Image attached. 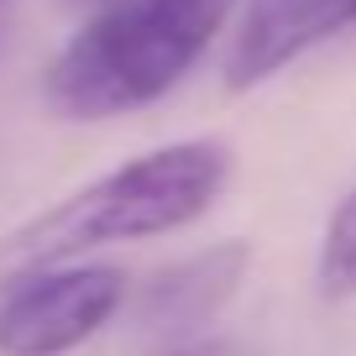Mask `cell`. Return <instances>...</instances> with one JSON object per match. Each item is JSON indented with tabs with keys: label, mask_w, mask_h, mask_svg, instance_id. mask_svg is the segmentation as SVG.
<instances>
[{
	"label": "cell",
	"mask_w": 356,
	"mask_h": 356,
	"mask_svg": "<svg viewBox=\"0 0 356 356\" xmlns=\"http://www.w3.org/2000/svg\"><path fill=\"white\" fill-rule=\"evenodd\" d=\"M168 356H257L246 341H236V335H204V341H184L173 346Z\"/></svg>",
	"instance_id": "obj_7"
},
{
	"label": "cell",
	"mask_w": 356,
	"mask_h": 356,
	"mask_svg": "<svg viewBox=\"0 0 356 356\" xmlns=\"http://www.w3.org/2000/svg\"><path fill=\"white\" fill-rule=\"evenodd\" d=\"M314 289H320V299H330V304L356 299V189L346 194V200L330 210V220H325L320 262H314Z\"/></svg>",
	"instance_id": "obj_6"
},
{
	"label": "cell",
	"mask_w": 356,
	"mask_h": 356,
	"mask_svg": "<svg viewBox=\"0 0 356 356\" xmlns=\"http://www.w3.org/2000/svg\"><path fill=\"white\" fill-rule=\"evenodd\" d=\"M252 257V241H215L194 257H178L126 293V309L147 335H189L241 293Z\"/></svg>",
	"instance_id": "obj_5"
},
{
	"label": "cell",
	"mask_w": 356,
	"mask_h": 356,
	"mask_svg": "<svg viewBox=\"0 0 356 356\" xmlns=\"http://www.w3.org/2000/svg\"><path fill=\"white\" fill-rule=\"evenodd\" d=\"M225 47V89H257L320 42L356 26V0H241Z\"/></svg>",
	"instance_id": "obj_4"
},
{
	"label": "cell",
	"mask_w": 356,
	"mask_h": 356,
	"mask_svg": "<svg viewBox=\"0 0 356 356\" xmlns=\"http://www.w3.org/2000/svg\"><path fill=\"white\" fill-rule=\"evenodd\" d=\"M241 0H115L89 11L84 26L47 58L42 105L63 121H111L163 100Z\"/></svg>",
	"instance_id": "obj_2"
},
{
	"label": "cell",
	"mask_w": 356,
	"mask_h": 356,
	"mask_svg": "<svg viewBox=\"0 0 356 356\" xmlns=\"http://www.w3.org/2000/svg\"><path fill=\"white\" fill-rule=\"evenodd\" d=\"M68 6H79V11L89 16V11H100V6H115V0H68Z\"/></svg>",
	"instance_id": "obj_8"
},
{
	"label": "cell",
	"mask_w": 356,
	"mask_h": 356,
	"mask_svg": "<svg viewBox=\"0 0 356 356\" xmlns=\"http://www.w3.org/2000/svg\"><path fill=\"white\" fill-rule=\"evenodd\" d=\"M121 267L68 262L0 283V356H68L126 309Z\"/></svg>",
	"instance_id": "obj_3"
},
{
	"label": "cell",
	"mask_w": 356,
	"mask_h": 356,
	"mask_svg": "<svg viewBox=\"0 0 356 356\" xmlns=\"http://www.w3.org/2000/svg\"><path fill=\"white\" fill-rule=\"evenodd\" d=\"M225 178H231V152L215 136H189V142L142 152L74 189L53 210L16 225L0 241V283L42 273V267H68L111 241L184 231L220 200Z\"/></svg>",
	"instance_id": "obj_1"
}]
</instances>
